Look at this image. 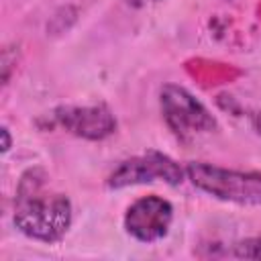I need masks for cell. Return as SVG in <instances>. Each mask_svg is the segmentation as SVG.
Here are the masks:
<instances>
[{"mask_svg":"<svg viewBox=\"0 0 261 261\" xmlns=\"http://www.w3.org/2000/svg\"><path fill=\"white\" fill-rule=\"evenodd\" d=\"M151 181H163L177 186L184 181V169L169 157L159 151H147L122 161L106 179L110 190H122L128 186H141Z\"/></svg>","mask_w":261,"mask_h":261,"instance_id":"4","label":"cell"},{"mask_svg":"<svg viewBox=\"0 0 261 261\" xmlns=\"http://www.w3.org/2000/svg\"><path fill=\"white\" fill-rule=\"evenodd\" d=\"M188 179L208 196L241 204V206H261V171H239L224 169L210 163H188Z\"/></svg>","mask_w":261,"mask_h":261,"instance_id":"2","label":"cell"},{"mask_svg":"<svg viewBox=\"0 0 261 261\" xmlns=\"http://www.w3.org/2000/svg\"><path fill=\"white\" fill-rule=\"evenodd\" d=\"M232 257H245V259H261V239H247V241H241L237 245H232V251H230Z\"/></svg>","mask_w":261,"mask_h":261,"instance_id":"7","label":"cell"},{"mask_svg":"<svg viewBox=\"0 0 261 261\" xmlns=\"http://www.w3.org/2000/svg\"><path fill=\"white\" fill-rule=\"evenodd\" d=\"M0 135H2V153H8V149H10V145H12V139H10L8 128H6V126H2Z\"/></svg>","mask_w":261,"mask_h":261,"instance_id":"8","label":"cell"},{"mask_svg":"<svg viewBox=\"0 0 261 261\" xmlns=\"http://www.w3.org/2000/svg\"><path fill=\"white\" fill-rule=\"evenodd\" d=\"M53 118L61 128L86 141H102L116 130V118L104 104L59 106L55 108Z\"/></svg>","mask_w":261,"mask_h":261,"instance_id":"6","label":"cell"},{"mask_svg":"<svg viewBox=\"0 0 261 261\" xmlns=\"http://www.w3.org/2000/svg\"><path fill=\"white\" fill-rule=\"evenodd\" d=\"M130 4H143V2H157V0H128Z\"/></svg>","mask_w":261,"mask_h":261,"instance_id":"9","label":"cell"},{"mask_svg":"<svg viewBox=\"0 0 261 261\" xmlns=\"http://www.w3.org/2000/svg\"><path fill=\"white\" fill-rule=\"evenodd\" d=\"M173 206L161 196H143L135 200L124 214L126 232L139 243H157L161 241L171 226Z\"/></svg>","mask_w":261,"mask_h":261,"instance_id":"5","label":"cell"},{"mask_svg":"<svg viewBox=\"0 0 261 261\" xmlns=\"http://www.w3.org/2000/svg\"><path fill=\"white\" fill-rule=\"evenodd\" d=\"M159 106L165 124L179 141H190L218 128L208 108L177 84H167L161 88Z\"/></svg>","mask_w":261,"mask_h":261,"instance_id":"3","label":"cell"},{"mask_svg":"<svg viewBox=\"0 0 261 261\" xmlns=\"http://www.w3.org/2000/svg\"><path fill=\"white\" fill-rule=\"evenodd\" d=\"M12 220L29 239L53 245L65 237L71 224V202L49 186L41 167H31L20 175Z\"/></svg>","mask_w":261,"mask_h":261,"instance_id":"1","label":"cell"}]
</instances>
